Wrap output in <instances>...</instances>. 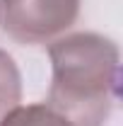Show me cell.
I'll list each match as a JSON object with an SVG mask.
<instances>
[{"label":"cell","mask_w":123,"mask_h":126,"mask_svg":"<svg viewBox=\"0 0 123 126\" xmlns=\"http://www.w3.org/2000/svg\"><path fill=\"white\" fill-rule=\"evenodd\" d=\"M53 68L48 104L75 126H104L118 99V46L94 32L56 39L48 46Z\"/></svg>","instance_id":"6da1fadb"},{"label":"cell","mask_w":123,"mask_h":126,"mask_svg":"<svg viewBox=\"0 0 123 126\" xmlns=\"http://www.w3.org/2000/svg\"><path fill=\"white\" fill-rule=\"evenodd\" d=\"M80 15V0H0V22L19 44H51Z\"/></svg>","instance_id":"7a4b0ae2"},{"label":"cell","mask_w":123,"mask_h":126,"mask_svg":"<svg viewBox=\"0 0 123 126\" xmlns=\"http://www.w3.org/2000/svg\"><path fill=\"white\" fill-rule=\"evenodd\" d=\"M0 126H75L68 121L61 111H56L48 102H39V104H27V107H15L10 111Z\"/></svg>","instance_id":"3957f363"},{"label":"cell","mask_w":123,"mask_h":126,"mask_svg":"<svg viewBox=\"0 0 123 126\" xmlns=\"http://www.w3.org/2000/svg\"><path fill=\"white\" fill-rule=\"evenodd\" d=\"M22 102V75L15 58L0 48V121Z\"/></svg>","instance_id":"277c9868"}]
</instances>
